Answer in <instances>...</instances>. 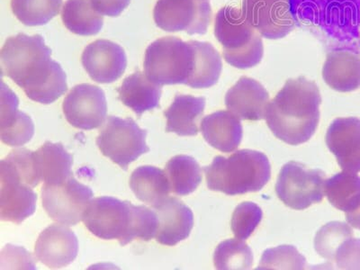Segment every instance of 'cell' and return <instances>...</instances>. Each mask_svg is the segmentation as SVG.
<instances>
[{
    "instance_id": "obj_15",
    "label": "cell",
    "mask_w": 360,
    "mask_h": 270,
    "mask_svg": "<svg viewBox=\"0 0 360 270\" xmlns=\"http://www.w3.org/2000/svg\"><path fill=\"white\" fill-rule=\"evenodd\" d=\"M326 141L344 172H360V119H335L327 131Z\"/></svg>"
},
{
    "instance_id": "obj_33",
    "label": "cell",
    "mask_w": 360,
    "mask_h": 270,
    "mask_svg": "<svg viewBox=\"0 0 360 270\" xmlns=\"http://www.w3.org/2000/svg\"><path fill=\"white\" fill-rule=\"evenodd\" d=\"M307 260L297 248L281 245L266 250L258 269H304Z\"/></svg>"
},
{
    "instance_id": "obj_13",
    "label": "cell",
    "mask_w": 360,
    "mask_h": 270,
    "mask_svg": "<svg viewBox=\"0 0 360 270\" xmlns=\"http://www.w3.org/2000/svg\"><path fill=\"white\" fill-rule=\"evenodd\" d=\"M79 252V240L67 225L53 224L38 238L34 247L37 259L50 269L70 265Z\"/></svg>"
},
{
    "instance_id": "obj_16",
    "label": "cell",
    "mask_w": 360,
    "mask_h": 270,
    "mask_svg": "<svg viewBox=\"0 0 360 270\" xmlns=\"http://www.w3.org/2000/svg\"><path fill=\"white\" fill-rule=\"evenodd\" d=\"M158 217L155 239L166 246H175L191 236L194 226L191 209L176 198H168L153 207Z\"/></svg>"
},
{
    "instance_id": "obj_10",
    "label": "cell",
    "mask_w": 360,
    "mask_h": 270,
    "mask_svg": "<svg viewBox=\"0 0 360 270\" xmlns=\"http://www.w3.org/2000/svg\"><path fill=\"white\" fill-rule=\"evenodd\" d=\"M63 109L72 127L82 130L96 129L107 118V98L99 86L77 85L64 99Z\"/></svg>"
},
{
    "instance_id": "obj_19",
    "label": "cell",
    "mask_w": 360,
    "mask_h": 270,
    "mask_svg": "<svg viewBox=\"0 0 360 270\" xmlns=\"http://www.w3.org/2000/svg\"><path fill=\"white\" fill-rule=\"evenodd\" d=\"M204 139L214 149L230 153L243 140V125L233 112L218 111L202 119L200 127Z\"/></svg>"
},
{
    "instance_id": "obj_17",
    "label": "cell",
    "mask_w": 360,
    "mask_h": 270,
    "mask_svg": "<svg viewBox=\"0 0 360 270\" xmlns=\"http://www.w3.org/2000/svg\"><path fill=\"white\" fill-rule=\"evenodd\" d=\"M269 104V95L264 86L248 77L238 80L225 96V105L240 120H262Z\"/></svg>"
},
{
    "instance_id": "obj_28",
    "label": "cell",
    "mask_w": 360,
    "mask_h": 270,
    "mask_svg": "<svg viewBox=\"0 0 360 270\" xmlns=\"http://www.w3.org/2000/svg\"><path fill=\"white\" fill-rule=\"evenodd\" d=\"M324 195L338 210L349 213L360 205V176L343 172L326 180Z\"/></svg>"
},
{
    "instance_id": "obj_32",
    "label": "cell",
    "mask_w": 360,
    "mask_h": 270,
    "mask_svg": "<svg viewBox=\"0 0 360 270\" xmlns=\"http://www.w3.org/2000/svg\"><path fill=\"white\" fill-rule=\"evenodd\" d=\"M352 237L353 231L348 224L330 221L317 231L314 239L315 250L323 259L334 262L339 248Z\"/></svg>"
},
{
    "instance_id": "obj_31",
    "label": "cell",
    "mask_w": 360,
    "mask_h": 270,
    "mask_svg": "<svg viewBox=\"0 0 360 270\" xmlns=\"http://www.w3.org/2000/svg\"><path fill=\"white\" fill-rule=\"evenodd\" d=\"M214 262L217 269H250L252 266L253 254L243 240H226L215 250Z\"/></svg>"
},
{
    "instance_id": "obj_2",
    "label": "cell",
    "mask_w": 360,
    "mask_h": 270,
    "mask_svg": "<svg viewBox=\"0 0 360 270\" xmlns=\"http://www.w3.org/2000/svg\"><path fill=\"white\" fill-rule=\"evenodd\" d=\"M320 90L314 82L299 77L288 79L269 102L266 124L276 138L300 146L309 141L320 121Z\"/></svg>"
},
{
    "instance_id": "obj_18",
    "label": "cell",
    "mask_w": 360,
    "mask_h": 270,
    "mask_svg": "<svg viewBox=\"0 0 360 270\" xmlns=\"http://www.w3.org/2000/svg\"><path fill=\"white\" fill-rule=\"evenodd\" d=\"M18 96L6 90L1 94L0 112V137L9 146H22L29 143L34 134V124L32 118L18 110Z\"/></svg>"
},
{
    "instance_id": "obj_4",
    "label": "cell",
    "mask_w": 360,
    "mask_h": 270,
    "mask_svg": "<svg viewBox=\"0 0 360 270\" xmlns=\"http://www.w3.org/2000/svg\"><path fill=\"white\" fill-rule=\"evenodd\" d=\"M195 50L191 41L160 38L148 46L144 72L157 85H186L194 70Z\"/></svg>"
},
{
    "instance_id": "obj_30",
    "label": "cell",
    "mask_w": 360,
    "mask_h": 270,
    "mask_svg": "<svg viewBox=\"0 0 360 270\" xmlns=\"http://www.w3.org/2000/svg\"><path fill=\"white\" fill-rule=\"evenodd\" d=\"M63 0H11L13 13L27 27L48 24L59 14Z\"/></svg>"
},
{
    "instance_id": "obj_11",
    "label": "cell",
    "mask_w": 360,
    "mask_h": 270,
    "mask_svg": "<svg viewBox=\"0 0 360 270\" xmlns=\"http://www.w3.org/2000/svg\"><path fill=\"white\" fill-rule=\"evenodd\" d=\"M244 17L266 39H281L295 27L288 0H243Z\"/></svg>"
},
{
    "instance_id": "obj_1",
    "label": "cell",
    "mask_w": 360,
    "mask_h": 270,
    "mask_svg": "<svg viewBox=\"0 0 360 270\" xmlns=\"http://www.w3.org/2000/svg\"><path fill=\"white\" fill-rule=\"evenodd\" d=\"M40 34L8 38L0 53L2 75L11 78L32 101L48 105L67 91V76Z\"/></svg>"
},
{
    "instance_id": "obj_12",
    "label": "cell",
    "mask_w": 360,
    "mask_h": 270,
    "mask_svg": "<svg viewBox=\"0 0 360 270\" xmlns=\"http://www.w3.org/2000/svg\"><path fill=\"white\" fill-rule=\"evenodd\" d=\"M82 63L94 82L108 84L123 76L127 57L120 45L108 40H96L85 48Z\"/></svg>"
},
{
    "instance_id": "obj_5",
    "label": "cell",
    "mask_w": 360,
    "mask_h": 270,
    "mask_svg": "<svg viewBox=\"0 0 360 270\" xmlns=\"http://www.w3.org/2000/svg\"><path fill=\"white\" fill-rule=\"evenodd\" d=\"M146 136L147 131L138 127L133 119L111 115L99 131L96 144L103 155L127 170L131 162L150 152Z\"/></svg>"
},
{
    "instance_id": "obj_8",
    "label": "cell",
    "mask_w": 360,
    "mask_h": 270,
    "mask_svg": "<svg viewBox=\"0 0 360 270\" xmlns=\"http://www.w3.org/2000/svg\"><path fill=\"white\" fill-rule=\"evenodd\" d=\"M43 207L51 219L72 226L83 219V214L93 199V191L79 183L73 175L58 184H44Z\"/></svg>"
},
{
    "instance_id": "obj_35",
    "label": "cell",
    "mask_w": 360,
    "mask_h": 270,
    "mask_svg": "<svg viewBox=\"0 0 360 270\" xmlns=\"http://www.w3.org/2000/svg\"><path fill=\"white\" fill-rule=\"evenodd\" d=\"M262 210L252 202L238 205L231 217V228L237 239L245 240L256 230L262 220Z\"/></svg>"
},
{
    "instance_id": "obj_6",
    "label": "cell",
    "mask_w": 360,
    "mask_h": 270,
    "mask_svg": "<svg viewBox=\"0 0 360 270\" xmlns=\"http://www.w3.org/2000/svg\"><path fill=\"white\" fill-rule=\"evenodd\" d=\"M134 205L117 198L91 199L82 221L90 233L103 240H118L121 246L130 243Z\"/></svg>"
},
{
    "instance_id": "obj_25",
    "label": "cell",
    "mask_w": 360,
    "mask_h": 270,
    "mask_svg": "<svg viewBox=\"0 0 360 270\" xmlns=\"http://www.w3.org/2000/svg\"><path fill=\"white\" fill-rule=\"evenodd\" d=\"M129 185L135 197L153 207L168 198L172 192L166 172L153 166H143L135 169Z\"/></svg>"
},
{
    "instance_id": "obj_20",
    "label": "cell",
    "mask_w": 360,
    "mask_h": 270,
    "mask_svg": "<svg viewBox=\"0 0 360 270\" xmlns=\"http://www.w3.org/2000/svg\"><path fill=\"white\" fill-rule=\"evenodd\" d=\"M258 32L244 17L243 13L233 6H224L215 15L214 37L225 51L242 49L253 40Z\"/></svg>"
},
{
    "instance_id": "obj_22",
    "label": "cell",
    "mask_w": 360,
    "mask_h": 270,
    "mask_svg": "<svg viewBox=\"0 0 360 270\" xmlns=\"http://www.w3.org/2000/svg\"><path fill=\"white\" fill-rule=\"evenodd\" d=\"M205 98L191 95H176L168 110L166 131L179 136H195L199 133L198 124L204 114Z\"/></svg>"
},
{
    "instance_id": "obj_9",
    "label": "cell",
    "mask_w": 360,
    "mask_h": 270,
    "mask_svg": "<svg viewBox=\"0 0 360 270\" xmlns=\"http://www.w3.org/2000/svg\"><path fill=\"white\" fill-rule=\"evenodd\" d=\"M153 18L157 27L163 31L205 34L212 21L210 2L208 0H158Z\"/></svg>"
},
{
    "instance_id": "obj_7",
    "label": "cell",
    "mask_w": 360,
    "mask_h": 270,
    "mask_svg": "<svg viewBox=\"0 0 360 270\" xmlns=\"http://www.w3.org/2000/svg\"><path fill=\"white\" fill-rule=\"evenodd\" d=\"M326 173L290 162L283 166L276 184V195L287 207L304 210L323 201Z\"/></svg>"
},
{
    "instance_id": "obj_27",
    "label": "cell",
    "mask_w": 360,
    "mask_h": 270,
    "mask_svg": "<svg viewBox=\"0 0 360 270\" xmlns=\"http://www.w3.org/2000/svg\"><path fill=\"white\" fill-rule=\"evenodd\" d=\"M62 19L68 30L82 37L98 34L104 25V18L96 11L91 0H67Z\"/></svg>"
},
{
    "instance_id": "obj_29",
    "label": "cell",
    "mask_w": 360,
    "mask_h": 270,
    "mask_svg": "<svg viewBox=\"0 0 360 270\" xmlns=\"http://www.w3.org/2000/svg\"><path fill=\"white\" fill-rule=\"evenodd\" d=\"M165 172L172 192L188 195L194 192L202 182V169L194 158L186 155L173 157L167 163Z\"/></svg>"
},
{
    "instance_id": "obj_14",
    "label": "cell",
    "mask_w": 360,
    "mask_h": 270,
    "mask_svg": "<svg viewBox=\"0 0 360 270\" xmlns=\"http://www.w3.org/2000/svg\"><path fill=\"white\" fill-rule=\"evenodd\" d=\"M0 217L21 224L37 209V195L11 170L0 167Z\"/></svg>"
},
{
    "instance_id": "obj_23",
    "label": "cell",
    "mask_w": 360,
    "mask_h": 270,
    "mask_svg": "<svg viewBox=\"0 0 360 270\" xmlns=\"http://www.w3.org/2000/svg\"><path fill=\"white\" fill-rule=\"evenodd\" d=\"M117 90L121 102L139 117L144 112L160 107L162 86L150 82L139 70L125 78Z\"/></svg>"
},
{
    "instance_id": "obj_21",
    "label": "cell",
    "mask_w": 360,
    "mask_h": 270,
    "mask_svg": "<svg viewBox=\"0 0 360 270\" xmlns=\"http://www.w3.org/2000/svg\"><path fill=\"white\" fill-rule=\"evenodd\" d=\"M323 78L338 92H352L360 88V56L348 51L328 54L323 68Z\"/></svg>"
},
{
    "instance_id": "obj_38",
    "label": "cell",
    "mask_w": 360,
    "mask_h": 270,
    "mask_svg": "<svg viewBox=\"0 0 360 270\" xmlns=\"http://www.w3.org/2000/svg\"><path fill=\"white\" fill-rule=\"evenodd\" d=\"M92 5L103 15L115 18L129 6L131 0H91Z\"/></svg>"
},
{
    "instance_id": "obj_36",
    "label": "cell",
    "mask_w": 360,
    "mask_h": 270,
    "mask_svg": "<svg viewBox=\"0 0 360 270\" xmlns=\"http://www.w3.org/2000/svg\"><path fill=\"white\" fill-rule=\"evenodd\" d=\"M264 54L262 37L257 33L247 46L236 51L223 50L224 60L237 69L246 70L255 67L262 62Z\"/></svg>"
},
{
    "instance_id": "obj_26",
    "label": "cell",
    "mask_w": 360,
    "mask_h": 270,
    "mask_svg": "<svg viewBox=\"0 0 360 270\" xmlns=\"http://www.w3.org/2000/svg\"><path fill=\"white\" fill-rule=\"evenodd\" d=\"M195 50V65L186 86L207 89L217 84L223 70L220 53L207 41H191Z\"/></svg>"
},
{
    "instance_id": "obj_34",
    "label": "cell",
    "mask_w": 360,
    "mask_h": 270,
    "mask_svg": "<svg viewBox=\"0 0 360 270\" xmlns=\"http://www.w3.org/2000/svg\"><path fill=\"white\" fill-rule=\"evenodd\" d=\"M2 167L11 170L25 185L35 188L41 180L35 169L34 152L27 149L13 150L1 160Z\"/></svg>"
},
{
    "instance_id": "obj_37",
    "label": "cell",
    "mask_w": 360,
    "mask_h": 270,
    "mask_svg": "<svg viewBox=\"0 0 360 270\" xmlns=\"http://www.w3.org/2000/svg\"><path fill=\"white\" fill-rule=\"evenodd\" d=\"M335 262L340 269H360V239L345 240L338 250Z\"/></svg>"
},
{
    "instance_id": "obj_24",
    "label": "cell",
    "mask_w": 360,
    "mask_h": 270,
    "mask_svg": "<svg viewBox=\"0 0 360 270\" xmlns=\"http://www.w3.org/2000/svg\"><path fill=\"white\" fill-rule=\"evenodd\" d=\"M34 160L38 176L45 184H58L73 175V156L62 143L46 141L34 152Z\"/></svg>"
},
{
    "instance_id": "obj_3",
    "label": "cell",
    "mask_w": 360,
    "mask_h": 270,
    "mask_svg": "<svg viewBox=\"0 0 360 270\" xmlns=\"http://www.w3.org/2000/svg\"><path fill=\"white\" fill-rule=\"evenodd\" d=\"M208 188L228 195L262 191L271 178V166L264 153L240 150L229 158L217 156L204 168Z\"/></svg>"
},
{
    "instance_id": "obj_39",
    "label": "cell",
    "mask_w": 360,
    "mask_h": 270,
    "mask_svg": "<svg viewBox=\"0 0 360 270\" xmlns=\"http://www.w3.org/2000/svg\"><path fill=\"white\" fill-rule=\"evenodd\" d=\"M346 220L355 229L360 230V205L355 210L346 213Z\"/></svg>"
}]
</instances>
